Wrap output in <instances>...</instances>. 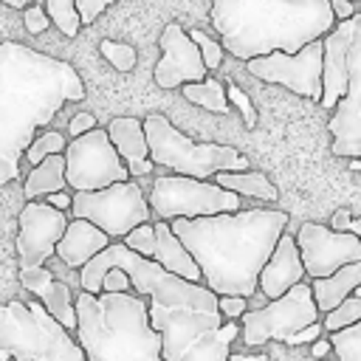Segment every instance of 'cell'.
I'll return each instance as SVG.
<instances>
[{
    "label": "cell",
    "instance_id": "bcb514c9",
    "mask_svg": "<svg viewBox=\"0 0 361 361\" xmlns=\"http://www.w3.org/2000/svg\"><path fill=\"white\" fill-rule=\"evenodd\" d=\"M350 169H355V172H361V155H358V158H350Z\"/></svg>",
    "mask_w": 361,
    "mask_h": 361
},
{
    "label": "cell",
    "instance_id": "7a4b0ae2",
    "mask_svg": "<svg viewBox=\"0 0 361 361\" xmlns=\"http://www.w3.org/2000/svg\"><path fill=\"white\" fill-rule=\"evenodd\" d=\"M82 99L85 85L71 62L14 39L0 42V186L17 178L34 133Z\"/></svg>",
    "mask_w": 361,
    "mask_h": 361
},
{
    "label": "cell",
    "instance_id": "ba28073f",
    "mask_svg": "<svg viewBox=\"0 0 361 361\" xmlns=\"http://www.w3.org/2000/svg\"><path fill=\"white\" fill-rule=\"evenodd\" d=\"M344 28V96L336 102L327 130L333 135V152L338 158H358L361 155V11L350 20H341Z\"/></svg>",
    "mask_w": 361,
    "mask_h": 361
},
{
    "label": "cell",
    "instance_id": "83f0119b",
    "mask_svg": "<svg viewBox=\"0 0 361 361\" xmlns=\"http://www.w3.org/2000/svg\"><path fill=\"white\" fill-rule=\"evenodd\" d=\"M361 319V299L358 296H347V299H341L333 310H327V313H322V330H338V327H347V324H353V322H358Z\"/></svg>",
    "mask_w": 361,
    "mask_h": 361
},
{
    "label": "cell",
    "instance_id": "7dc6e473",
    "mask_svg": "<svg viewBox=\"0 0 361 361\" xmlns=\"http://www.w3.org/2000/svg\"><path fill=\"white\" fill-rule=\"evenodd\" d=\"M353 296H358V299H361V285H358V288L353 290Z\"/></svg>",
    "mask_w": 361,
    "mask_h": 361
},
{
    "label": "cell",
    "instance_id": "d590c367",
    "mask_svg": "<svg viewBox=\"0 0 361 361\" xmlns=\"http://www.w3.org/2000/svg\"><path fill=\"white\" fill-rule=\"evenodd\" d=\"M23 23H25V28H28L31 34H42V31L51 25V20H48L45 8H42V6H37V3H31V6H25V8H23Z\"/></svg>",
    "mask_w": 361,
    "mask_h": 361
},
{
    "label": "cell",
    "instance_id": "52a82bcc",
    "mask_svg": "<svg viewBox=\"0 0 361 361\" xmlns=\"http://www.w3.org/2000/svg\"><path fill=\"white\" fill-rule=\"evenodd\" d=\"M141 124H144V135H147V147H149V161L155 166L172 169L175 175L209 180L214 172L248 169V158L240 149L214 144V141H206V144L192 141L164 113H149Z\"/></svg>",
    "mask_w": 361,
    "mask_h": 361
},
{
    "label": "cell",
    "instance_id": "c3c4849f",
    "mask_svg": "<svg viewBox=\"0 0 361 361\" xmlns=\"http://www.w3.org/2000/svg\"><path fill=\"white\" fill-rule=\"evenodd\" d=\"M319 361H324V358H319Z\"/></svg>",
    "mask_w": 361,
    "mask_h": 361
},
{
    "label": "cell",
    "instance_id": "74e56055",
    "mask_svg": "<svg viewBox=\"0 0 361 361\" xmlns=\"http://www.w3.org/2000/svg\"><path fill=\"white\" fill-rule=\"evenodd\" d=\"M102 290H107V293L130 290V279H127V274H124L121 268H110V271H104V276H102Z\"/></svg>",
    "mask_w": 361,
    "mask_h": 361
},
{
    "label": "cell",
    "instance_id": "4316f807",
    "mask_svg": "<svg viewBox=\"0 0 361 361\" xmlns=\"http://www.w3.org/2000/svg\"><path fill=\"white\" fill-rule=\"evenodd\" d=\"M48 20L65 34V37H76L82 23H79V11H76V0H42Z\"/></svg>",
    "mask_w": 361,
    "mask_h": 361
},
{
    "label": "cell",
    "instance_id": "4dcf8cb0",
    "mask_svg": "<svg viewBox=\"0 0 361 361\" xmlns=\"http://www.w3.org/2000/svg\"><path fill=\"white\" fill-rule=\"evenodd\" d=\"M121 243H124L130 251H135V254L152 259V251H155V228H152V223H149V220H147V223H138L135 228H130V231L121 237Z\"/></svg>",
    "mask_w": 361,
    "mask_h": 361
},
{
    "label": "cell",
    "instance_id": "d6986e66",
    "mask_svg": "<svg viewBox=\"0 0 361 361\" xmlns=\"http://www.w3.org/2000/svg\"><path fill=\"white\" fill-rule=\"evenodd\" d=\"M107 138L116 147L118 158L124 161L127 172L141 178L149 175L155 169V164L149 161V147H147V135H144V124L133 116H116L107 127Z\"/></svg>",
    "mask_w": 361,
    "mask_h": 361
},
{
    "label": "cell",
    "instance_id": "e0dca14e",
    "mask_svg": "<svg viewBox=\"0 0 361 361\" xmlns=\"http://www.w3.org/2000/svg\"><path fill=\"white\" fill-rule=\"evenodd\" d=\"M305 279V265L299 257V248L293 243V234H279L271 257L265 259V265L259 268L257 276V290H262L268 299L282 296L288 288H293L296 282Z\"/></svg>",
    "mask_w": 361,
    "mask_h": 361
},
{
    "label": "cell",
    "instance_id": "2e32d148",
    "mask_svg": "<svg viewBox=\"0 0 361 361\" xmlns=\"http://www.w3.org/2000/svg\"><path fill=\"white\" fill-rule=\"evenodd\" d=\"M158 45H161V59L152 71L158 87L172 90L186 82L206 79L209 71L203 65V56H200L197 45L192 42V37L180 28V23H166L158 37Z\"/></svg>",
    "mask_w": 361,
    "mask_h": 361
},
{
    "label": "cell",
    "instance_id": "e575fe53",
    "mask_svg": "<svg viewBox=\"0 0 361 361\" xmlns=\"http://www.w3.org/2000/svg\"><path fill=\"white\" fill-rule=\"evenodd\" d=\"M113 3H118V0H76L79 23H82V25L96 23V20H99V14H102L107 6H113Z\"/></svg>",
    "mask_w": 361,
    "mask_h": 361
},
{
    "label": "cell",
    "instance_id": "277c9868",
    "mask_svg": "<svg viewBox=\"0 0 361 361\" xmlns=\"http://www.w3.org/2000/svg\"><path fill=\"white\" fill-rule=\"evenodd\" d=\"M209 20L223 51L243 62L271 51L293 54L336 25L330 0H212Z\"/></svg>",
    "mask_w": 361,
    "mask_h": 361
},
{
    "label": "cell",
    "instance_id": "44dd1931",
    "mask_svg": "<svg viewBox=\"0 0 361 361\" xmlns=\"http://www.w3.org/2000/svg\"><path fill=\"white\" fill-rule=\"evenodd\" d=\"M152 228H155V251H152V259H155L164 271H169V274H175V276H180V279L200 282L203 276H200L197 262L192 259V254L186 251V245L172 234L169 223H166V220H158Z\"/></svg>",
    "mask_w": 361,
    "mask_h": 361
},
{
    "label": "cell",
    "instance_id": "9a60e30c",
    "mask_svg": "<svg viewBox=\"0 0 361 361\" xmlns=\"http://www.w3.org/2000/svg\"><path fill=\"white\" fill-rule=\"evenodd\" d=\"M68 226V212L54 209L45 200H28L20 212V231H17V259L20 268L45 265L54 257L56 240Z\"/></svg>",
    "mask_w": 361,
    "mask_h": 361
},
{
    "label": "cell",
    "instance_id": "5bb4252c",
    "mask_svg": "<svg viewBox=\"0 0 361 361\" xmlns=\"http://www.w3.org/2000/svg\"><path fill=\"white\" fill-rule=\"evenodd\" d=\"M293 243L299 248V257H302V265H305V276H310V279L327 276L336 268L361 259V240L355 234L336 231V228L313 223V220L299 226Z\"/></svg>",
    "mask_w": 361,
    "mask_h": 361
},
{
    "label": "cell",
    "instance_id": "9c48e42d",
    "mask_svg": "<svg viewBox=\"0 0 361 361\" xmlns=\"http://www.w3.org/2000/svg\"><path fill=\"white\" fill-rule=\"evenodd\" d=\"M147 203L158 220L203 217V214L243 209L240 195L217 186L214 180H200V178H189V175H158L152 180Z\"/></svg>",
    "mask_w": 361,
    "mask_h": 361
},
{
    "label": "cell",
    "instance_id": "f1b7e54d",
    "mask_svg": "<svg viewBox=\"0 0 361 361\" xmlns=\"http://www.w3.org/2000/svg\"><path fill=\"white\" fill-rule=\"evenodd\" d=\"M65 144H68V141H65V135H62L59 130H48V133H42V135H37V138L25 147V152H23V155H25V158L31 161V166H34V164H39L45 155L62 152V149H65Z\"/></svg>",
    "mask_w": 361,
    "mask_h": 361
},
{
    "label": "cell",
    "instance_id": "7402d4cb",
    "mask_svg": "<svg viewBox=\"0 0 361 361\" xmlns=\"http://www.w3.org/2000/svg\"><path fill=\"white\" fill-rule=\"evenodd\" d=\"M361 285V259L358 262H347L341 268H336L327 276L310 279V290H313V302L319 307V313L333 310L341 299H347L355 288Z\"/></svg>",
    "mask_w": 361,
    "mask_h": 361
},
{
    "label": "cell",
    "instance_id": "8fae6325",
    "mask_svg": "<svg viewBox=\"0 0 361 361\" xmlns=\"http://www.w3.org/2000/svg\"><path fill=\"white\" fill-rule=\"evenodd\" d=\"M240 319H243L240 336L245 347H262L268 341H285L299 327L319 322V307L313 302L310 282L302 279L293 288H288L282 296L268 299L265 307L245 310Z\"/></svg>",
    "mask_w": 361,
    "mask_h": 361
},
{
    "label": "cell",
    "instance_id": "cb8c5ba5",
    "mask_svg": "<svg viewBox=\"0 0 361 361\" xmlns=\"http://www.w3.org/2000/svg\"><path fill=\"white\" fill-rule=\"evenodd\" d=\"M212 180L240 197H254V200H265V203H274L279 197L276 186L262 175V172H254V169H240V172H214Z\"/></svg>",
    "mask_w": 361,
    "mask_h": 361
},
{
    "label": "cell",
    "instance_id": "ffe728a7",
    "mask_svg": "<svg viewBox=\"0 0 361 361\" xmlns=\"http://www.w3.org/2000/svg\"><path fill=\"white\" fill-rule=\"evenodd\" d=\"M107 243H110V237H107L99 226H93L90 220L73 217V220H68L62 237L56 240L54 254H56L68 268H82V265H85L90 257H96Z\"/></svg>",
    "mask_w": 361,
    "mask_h": 361
},
{
    "label": "cell",
    "instance_id": "30bf717a",
    "mask_svg": "<svg viewBox=\"0 0 361 361\" xmlns=\"http://www.w3.org/2000/svg\"><path fill=\"white\" fill-rule=\"evenodd\" d=\"M68 212L73 217H82V220H90L93 226H99L110 240L124 237L130 228H135L138 223H147L152 217L144 189L130 178L110 183L104 189L73 192Z\"/></svg>",
    "mask_w": 361,
    "mask_h": 361
},
{
    "label": "cell",
    "instance_id": "d4e9b609",
    "mask_svg": "<svg viewBox=\"0 0 361 361\" xmlns=\"http://www.w3.org/2000/svg\"><path fill=\"white\" fill-rule=\"evenodd\" d=\"M180 93L192 102V104H197V107H203V110H209V113H228V99H226V87H223V82L220 79H200V82H186V85H180Z\"/></svg>",
    "mask_w": 361,
    "mask_h": 361
},
{
    "label": "cell",
    "instance_id": "603a6c76",
    "mask_svg": "<svg viewBox=\"0 0 361 361\" xmlns=\"http://www.w3.org/2000/svg\"><path fill=\"white\" fill-rule=\"evenodd\" d=\"M65 186H68L65 183V155L54 152L31 166L25 183H23V195H25V200H37L51 192H62Z\"/></svg>",
    "mask_w": 361,
    "mask_h": 361
},
{
    "label": "cell",
    "instance_id": "ab89813d",
    "mask_svg": "<svg viewBox=\"0 0 361 361\" xmlns=\"http://www.w3.org/2000/svg\"><path fill=\"white\" fill-rule=\"evenodd\" d=\"M96 127V116L93 113H76L73 118H71V124H68V133L76 138V135H82V133H87V130H93Z\"/></svg>",
    "mask_w": 361,
    "mask_h": 361
},
{
    "label": "cell",
    "instance_id": "836d02e7",
    "mask_svg": "<svg viewBox=\"0 0 361 361\" xmlns=\"http://www.w3.org/2000/svg\"><path fill=\"white\" fill-rule=\"evenodd\" d=\"M217 310L223 319H240L245 310H248V299L245 296H237V293H223L217 296Z\"/></svg>",
    "mask_w": 361,
    "mask_h": 361
},
{
    "label": "cell",
    "instance_id": "8d00e7d4",
    "mask_svg": "<svg viewBox=\"0 0 361 361\" xmlns=\"http://www.w3.org/2000/svg\"><path fill=\"white\" fill-rule=\"evenodd\" d=\"M330 228H336V231H350V234H355V237L361 240V217H353L347 209L333 212V217H330Z\"/></svg>",
    "mask_w": 361,
    "mask_h": 361
},
{
    "label": "cell",
    "instance_id": "60d3db41",
    "mask_svg": "<svg viewBox=\"0 0 361 361\" xmlns=\"http://www.w3.org/2000/svg\"><path fill=\"white\" fill-rule=\"evenodd\" d=\"M330 11H333L336 23H341V20H350V17L355 14V8H353V0H330Z\"/></svg>",
    "mask_w": 361,
    "mask_h": 361
},
{
    "label": "cell",
    "instance_id": "5b68a950",
    "mask_svg": "<svg viewBox=\"0 0 361 361\" xmlns=\"http://www.w3.org/2000/svg\"><path fill=\"white\" fill-rule=\"evenodd\" d=\"M76 344L85 361H164L161 333L149 324L147 299L130 290L87 293L73 299Z\"/></svg>",
    "mask_w": 361,
    "mask_h": 361
},
{
    "label": "cell",
    "instance_id": "f6af8a7d",
    "mask_svg": "<svg viewBox=\"0 0 361 361\" xmlns=\"http://www.w3.org/2000/svg\"><path fill=\"white\" fill-rule=\"evenodd\" d=\"M0 3H6V6H11V8H25V6H31L34 0H0Z\"/></svg>",
    "mask_w": 361,
    "mask_h": 361
},
{
    "label": "cell",
    "instance_id": "ac0fdd59",
    "mask_svg": "<svg viewBox=\"0 0 361 361\" xmlns=\"http://www.w3.org/2000/svg\"><path fill=\"white\" fill-rule=\"evenodd\" d=\"M20 282L28 293L39 299L48 316H54L65 330L76 327V310H73V296L65 282H59L45 265H28L20 268Z\"/></svg>",
    "mask_w": 361,
    "mask_h": 361
},
{
    "label": "cell",
    "instance_id": "1f68e13d",
    "mask_svg": "<svg viewBox=\"0 0 361 361\" xmlns=\"http://www.w3.org/2000/svg\"><path fill=\"white\" fill-rule=\"evenodd\" d=\"M189 37H192V42L197 45V51H200V56H203V65H206V71H217L220 65H223V45L220 42H214L209 34H203L200 28H192V31H186Z\"/></svg>",
    "mask_w": 361,
    "mask_h": 361
},
{
    "label": "cell",
    "instance_id": "6da1fadb",
    "mask_svg": "<svg viewBox=\"0 0 361 361\" xmlns=\"http://www.w3.org/2000/svg\"><path fill=\"white\" fill-rule=\"evenodd\" d=\"M121 268L138 296L147 299L149 324L161 333L164 361H226L231 341L240 336L234 319L217 310V293L203 282L180 279L164 271L155 259L130 251L124 243H107L79 268V285L87 293H102V276Z\"/></svg>",
    "mask_w": 361,
    "mask_h": 361
},
{
    "label": "cell",
    "instance_id": "f546056e",
    "mask_svg": "<svg viewBox=\"0 0 361 361\" xmlns=\"http://www.w3.org/2000/svg\"><path fill=\"white\" fill-rule=\"evenodd\" d=\"M99 51H102V56H104V59H107V62H110L116 71H121V73H127V71H133V68H135L138 54H135V48H133V45H127V42L102 39Z\"/></svg>",
    "mask_w": 361,
    "mask_h": 361
},
{
    "label": "cell",
    "instance_id": "484cf974",
    "mask_svg": "<svg viewBox=\"0 0 361 361\" xmlns=\"http://www.w3.org/2000/svg\"><path fill=\"white\" fill-rule=\"evenodd\" d=\"M330 347L338 361H361V319L330 333Z\"/></svg>",
    "mask_w": 361,
    "mask_h": 361
},
{
    "label": "cell",
    "instance_id": "8992f818",
    "mask_svg": "<svg viewBox=\"0 0 361 361\" xmlns=\"http://www.w3.org/2000/svg\"><path fill=\"white\" fill-rule=\"evenodd\" d=\"M0 361H85L82 347L39 302L0 305Z\"/></svg>",
    "mask_w": 361,
    "mask_h": 361
},
{
    "label": "cell",
    "instance_id": "4fadbf2b",
    "mask_svg": "<svg viewBox=\"0 0 361 361\" xmlns=\"http://www.w3.org/2000/svg\"><path fill=\"white\" fill-rule=\"evenodd\" d=\"M322 56H324V48H322V37H319L293 54L271 51V54L245 59V65H248V73H254L257 79L271 82V85H282L302 99L319 102V96H322Z\"/></svg>",
    "mask_w": 361,
    "mask_h": 361
},
{
    "label": "cell",
    "instance_id": "b9f144b4",
    "mask_svg": "<svg viewBox=\"0 0 361 361\" xmlns=\"http://www.w3.org/2000/svg\"><path fill=\"white\" fill-rule=\"evenodd\" d=\"M45 203H51L54 209H59V212H68L71 209V195L62 189V192H51V195H45Z\"/></svg>",
    "mask_w": 361,
    "mask_h": 361
},
{
    "label": "cell",
    "instance_id": "7bdbcfd3",
    "mask_svg": "<svg viewBox=\"0 0 361 361\" xmlns=\"http://www.w3.org/2000/svg\"><path fill=\"white\" fill-rule=\"evenodd\" d=\"M330 350H333V347H330V338H313V341H310V355H313V358H324Z\"/></svg>",
    "mask_w": 361,
    "mask_h": 361
},
{
    "label": "cell",
    "instance_id": "7c38bea8",
    "mask_svg": "<svg viewBox=\"0 0 361 361\" xmlns=\"http://www.w3.org/2000/svg\"><path fill=\"white\" fill-rule=\"evenodd\" d=\"M62 155H65V183L73 192H93L130 178L124 161L118 158L116 147L107 138V130L102 127L76 135L71 144H65Z\"/></svg>",
    "mask_w": 361,
    "mask_h": 361
},
{
    "label": "cell",
    "instance_id": "ee69618b",
    "mask_svg": "<svg viewBox=\"0 0 361 361\" xmlns=\"http://www.w3.org/2000/svg\"><path fill=\"white\" fill-rule=\"evenodd\" d=\"M226 361H268L265 353H228Z\"/></svg>",
    "mask_w": 361,
    "mask_h": 361
},
{
    "label": "cell",
    "instance_id": "3957f363",
    "mask_svg": "<svg viewBox=\"0 0 361 361\" xmlns=\"http://www.w3.org/2000/svg\"><path fill=\"white\" fill-rule=\"evenodd\" d=\"M166 223L197 262L200 282L209 290L251 299L257 293L259 268L288 228V212L237 209L203 217H172Z\"/></svg>",
    "mask_w": 361,
    "mask_h": 361
},
{
    "label": "cell",
    "instance_id": "d6a6232c",
    "mask_svg": "<svg viewBox=\"0 0 361 361\" xmlns=\"http://www.w3.org/2000/svg\"><path fill=\"white\" fill-rule=\"evenodd\" d=\"M226 87V99H228V104H234L237 110H240V116H243V124L248 127V130H254L257 127V110H254V104H251V99L234 85V82H226L223 85Z\"/></svg>",
    "mask_w": 361,
    "mask_h": 361
},
{
    "label": "cell",
    "instance_id": "f35d334b",
    "mask_svg": "<svg viewBox=\"0 0 361 361\" xmlns=\"http://www.w3.org/2000/svg\"><path fill=\"white\" fill-rule=\"evenodd\" d=\"M322 336V324L319 322H313V324H307V327H299L296 333H290L288 338H285V344H290V347H299V344H310L313 338H319Z\"/></svg>",
    "mask_w": 361,
    "mask_h": 361
}]
</instances>
